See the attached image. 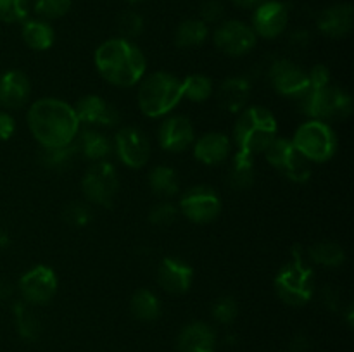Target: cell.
<instances>
[{
    "label": "cell",
    "mask_w": 354,
    "mask_h": 352,
    "mask_svg": "<svg viewBox=\"0 0 354 352\" xmlns=\"http://www.w3.org/2000/svg\"><path fill=\"white\" fill-rule=\"evenodd\" d=\"M290 140L308 161L317 164L330 161L339 147L337 133L332 124L318 119H308L299 124Z\"/></svg>",
    "instance_id": "obj_7"
},
{
    "label": "cell",
    "mask_w": 354,
    "mask_h": 352,
    "mask_svg": "<svg viewBox=\"0 0 354 352\" xmlns=\"http://www.w3.org/2000/svg\"><path fill=\"white\" fill-rule=\"evenodd\" d=\"M59 289V280L50 266L37 264L28 269L17 282L21 300L30 306H47L52 302Z\"/></svg>",
    "instance_id": "obj_11"
},
{
    "label": "cell",
    "mask_w": 354,
    "mask_h": 352,
    "mask_svg": "<svg viewBox=\"0 0 354 352\" xmlns=\"http://www.w3.org/2000/svg\"><path fill=\"white\" fill-rule=\"evenodd\" d=\"M209 37V26L199 17L185 19L178 24L175 31V43L180 48L201 47Z\"/></svg>",
    "instance_id": "obj_29"
},
{
    "label": "cell",
    "mask_w": 354,
    "mask_h": 352,
    "mask_svg": "<svg viewBox=\"0 0 354 352\" xmlns=\"http://www.w3.org/2000/svg\"><path fill=\"white\" fill-rule=\"evenodd\" d=\"M299 102V109L308 119L325 121H344L353 114V97L344 88L335 85L322 86V88H310L304 93Z\"/></svg>",
    "instance_id": "obj_6"
},
{
    "label": "cell",
    "mask_w": 354,
    "mask_h": 352,
    "mask_svg": "<svg viewBox=\"0 0 354 352\" xmlns=\"http://www.w3.org/2000/svg\"><path fill=\"white\" fill-rule=\"evenodd\" d=\"M76 157H78V152H76L75 144L64 145V147H41L40 152L41 166L52 171H66L71 168Z\"/></svg>",
    "instance_id": "obj_33"
},
{
    "label": "cell",
    "mask_w": 354,
    "mask_h": 352,
    "mask_svg": "<svg viewBox=\"0 0 354 352\" xmlns=\"http://www.w3.org/2000/svg\"><path fill=\"white\" fill-rule=\"evenodd\" d=\"M176 349L178 352H214L216 333L211 324L204 323V321H194L182 328Z\"/></svg>",
    "instance_id": "obj_24"
},
{
    "label": "cell",
    "mask_w": 354,
    "mask_h": 352,
    "mask_svg": "<svg viewBox=\"0 0 354 352\" xmlns=\"http://www.w3.org/2000/svg\"><path fill=\"white\" fill-rule=\"evenodd\" d=\"M211 314H213L216 323L228 326V324H232L235 320H237V314H239L237 300L230 295L220 297V299L214 300L213 307H211Z\"/></svg>",
    "instance_id": "obj_38"
},
{
    "label": "cell",
    "mask_w": 354,
    "mask_h": 352,
    "mask_svg": "<svg viewBox=\"0 0 354 352\" xmlns=\"http://www.w3.org/2000/svg\"><path fill=\"white\" fill-rule=\"evenodd\" d=\"M251 81L245 76H230L216 90V102L225 113L239 114L248 107L251 97Z\"/></svg>",
    "instance_id": "obj_22"
},
{
    "label": "cell",
    "mask_w": 354,
    "mask_h": 352,
    "mask_svg": "<svg viewBox=\"0 0 354 352\" xmlns=\"http://www.w3.org/2000/svg\"><path fill=\"white\" fill-rule=\"evenodd\" d=\"M275 292L283 304L290 307H303L311 300L315 293V273L301 248H294L292 261L280 268L275 276Z\"/></svg>",
    "instance_id": "obj_5"
},
{
    "label": "cell",
    "mask_w": 354,
    "mask_h": 352,
    "mask_svg": "<svg viewBox=\"0 0 354 352\" xmlns=\"http://www.w3.org/2000/svg\"><path fill=\"white\" fill-rule=\"evenodd\" d=\"M308 259L324 268H339L346 262V251L332 240H322L308 248Z\"/></svg>",
    "instance_id": "obj_30"
},
{
    "label": "cell",
    "mask_w": 354,
    "mask_h": 352,
    "mask_svg": "<svg viewBox=\"0 0 354 352\" xmlns=\"http://www.w3.org/2000/svg\"><path fill=\"white\" fill-rule=\"evenodd\" d=\"M289 43L292 45L294 48H306L308 45L311 43V35H310V31L308 30H303V28H301V30H296V31H292V33H290V37H289Z\"/></svg>",
    "instance_id": "obj_44"
},
{
    "label": "cell",
    "mask_w": 354,
    "mask_h": 352,
    "mask_svg": "<svg viewBox=\"0 0 354 352\" xmlns=\"http://www.w3.org/2000/svg\"><path fill=\"white\" fill-rule=\"evenodd\" d=\"M28 128L40 147H64L75 141L82 130L75 107L54 97L35 100L26 114Z\"/></svg>",
    "instance_id": "obj_1"
},
{
    "label": "cell",
    "mask_w": 354,
    "mask_h": 352,
    "mask_svg": "<svg viewBox=\"0 0 354 352\" xmlns=\"http://www.w3.org/2000/svg\"><path fill=\"white\" fill-rule=\"evenodd\" d=\"M93 211L88 202H82V200H73V202L66 204L62 209V219L75 228H83L92 221Z\"/></svg>",
    "instance_id": "obj_34"
},
{
    "label": "cell",
    "mask_w": 354,
    "mask_h": 352,
    "mask_svg": "<svg viewBox=\"0 0 354 352\" xmlns=\"http://www.w3.org/2000/svg\"><path fill=\"white\" fill-rule=\"evenodd\" d=\"M30 14V0H0V21L23 23Z\"/></svg>",
    "instance_id": "obj_37"
},
{
    "label": "cell",
    "mask_w": 354,
    "mask_h": 352,
    "mask_svg": "<svg viewBox=\"0 0 354 352\" xmlns=\"http://www.w3.org/2000/svg\"><path fill=\"white\" fill-rule=\"evenodd\" d=\"M237 7H242V9H254L259 3L265 2V0H232Z\"/></svg>",
    "instance_id": "obj_47"
},
{
    "label": "cell",
    "mask_w": 354,
    "mask_h": 352,
    "mask_svg": "<svg viewBox=\"0 0 354 352\" xmlns=\"http://www.w3.org/2000/svg\"><path fill=\"white\" fill-rule=\"evenodd\" d=\"M113 152L127 168L142 169L151 157V141L140 128L123 126L114 135Z\"/></svg>",
    "instance_id": "obj_13"
},
{
    "label": "cell",
    "mask_w": 354,
    "mask_h": 352,
    "mask_svg": "<svg viewBox=\"0 0 354 352\" xmlns=\"http://www.w3.org/2000/svg\"><path fill=\"white\" fill-rule=\"evenodd\" d=\"M14 323H16L17 333L21 338L28 342H33L40 337L41 333V321L35 314L33 306L26 304L24 300H16L12 304Z\"/></svg>",
    "instance_id": "obj_28"
},
{
    "label": "cell",
    "mask_w": 354,
    "mask_h": 352,
    "mask_svg": "<svg viewBox=\"0 0 354 352\" xmlns=\"http://www.w3.org/2000/svg\"><path fill=\"white\" fill-rule=\"evenodd\" d=\"M308 349V338L304 335H296L292 340V351L294 352H303Z\"/></svg>",
    "instance_id": "obj_46"
},
{
    "label": "cell",
    "mask_w": 354,
    "mask_h": 352,
    "mask_svg": "<svg viewBox=\"0 0 354 352\" xmlns=\"http://www.w3.org/2000/svg\"><path fill=\"white\" fill-rule=\"evenodd\" d=\"M354 23V9L351 3H335L320 12L317 28L328 38H344L351 33Z\"/></svg>",
    "instance_id": "obj_21"
},
{
    "label": "cell",
    "mask_w": 354,
    "mask_h": 352,
    "mask_svg": "<svg viewBox=\"0 0 354 352\" xmlns=\"http://www.w3.org/2000/svg\"><path fill=\"white\" fill-rule=\"evenodd\" d=\"M308 72L310 79V88H322V86L330 85V69L324 64H315Z\"/></svg>",
    "instance_id": "obj_41"
},
{
    "label": "cell",
    "mask_w": 354,
    "mask_h": 352,
    "mask_svg": "<svg viewBox=\"0 0 354 352\" xmlns=\"http://www.w3.org/2000/svg\"><path fill=\"white\" fill-rule=\"evenodd\" d=\"M194 157L204 166H220L230 159L232 140L221 131H207L192 144Z\"/></svg>",
    "instance_id": "obj_19"
},
{
    "label": "cell",
    "mask_w": 354,
    "mask_h": 352,
    "mask_svg": "<svg viewBox=\"0 0 354 352\" xmlns=\"http://www.w3.org/2000/svg\"><path fill=\"white\" fill-rule=\"evenodd\" d=\"M118 30L121 38L133 41V38L140 37L144 31V17L135 10H124L118 19Z\"/></svg>",
    "instance_id": "obj_39"
},
{
    "label": "cell",
    "mask_w": 354,
    "mask_h": 352,
    "mask_svg": "<svg viewBox=\"0 0 354 352\" xmlns=\"http://www.w3.org/2000/svg\"><path fill=\"white\" fill-rule=\"evenodd\" d=\"M127 2L130 3V6H137V3H142L144 0H127Z\"/></svg>",
    "instance_id": "obj_49"
},
{
    "label": "cell",
    "mask_w": 354,
    "mask_h": 352,
    "mask_svg": "<svg viewBox=\"0 0 354 352\" xmlns=\"http://www.w3.org/2000/svg\"><path fill=\"white\" fill-rule=\"evenodd\" d=\"M289 24V7L280 0H265L254 7L251 28L256 37L273 40L286 33Z\"/></svg>",
    "instance_id": "obj_16"
},
{
    "label": "cell",
    "mask_w": 354,
    "mask_h": 352,
    "mask_svg": "<svg viewBox=\"0 0 354 352\" xmlns=\"http://www.w3.org/2000/svg\"><path fill=\"white\" fill-rule=\"evenodd\" d=\"M194 269L180 257H165L158 266V283L165 292L173 295L187 293L192 286Z\"/></svg>",
    "instance_id": "obj_18"
},
{
    "label": "cell",
    "mask_w": 354,
    "mask_h": 352,
    "mask_svg": "<svg viewBox=\"0 0 354 352\" xmlns=\"http://www.w3.org/2000/svg\"><path fill=\"white\" fill-rule=\"evenodd\" d=\"M31 95V83L26 72L9 69L0 75V107L3 110L21 109Z\"/></svg>",
    "instance_id": "obj_20"
},
{
    "label": "cell",
    "mask_w": 354,
    "mask_h": 352,
    "mask_svg": "<svg viewBox=\"0 0 354 352\" xmlns=\"http://www.w3.org/2000/svg\"><path fill=\"white\" fill-rule=\"evenodd\" d=\"M268 79L277 93L289 99H301L310 90L308 72L290 59L279 57L270 64Z\"/></svg>",
    "instance_id": "obj_14"
},
{
    "label": "cell",
    "mask_w": 354,
    "mask_h": 352,
    "mask_svg": "<svg viewBox=\"0 0 354 352\" xmlns=\"http://www.w3.org/2000/svg\"><path fill=\"white\" fill-rule=\"evenodd\" d=\"M214 93L213 79L203 72H194L182 79V95L183 99L194 104H203L209 100Z\"/></svg>",
    "instance_id": "obj_32"
},
{
    "label": "cell",
    "mask_w": 354,
    "mask_h": 352,
    "mask_svg": "<svg viewBox=\"0 0 354 352\" xmlns=\"http://www.w3.org/2000/svg\"><path fill=\"white\" fill-rule=\"evenodd\" d=\"M149 188L161 200H171L180 192L178 173L171 166H156L149 173Z\"/></svg>",
    "instance_id": "obj_27"
},
{
    "label": "cell",
    "mask_w": 354,
    "mask_h": 352,
    "mask_svg": "<svg viewBox=\"0 0 354 352\" xmlns=\"http://www.w3.org/2000/svg\"><path fill=\"white\" fill-rule=\"evenodd\" d=\"M196 140V130H194L192 121L182 114L166 117L158 130V141L162 150L180 154L187 148L192 147Z\"/></svg>",
    "instance_id": "obj_17"
},
{
    "label": "cell",
    "mask_w": 354,
    "mask_h": 352,
    "mask_svg": "<svg viewBox=\"0 0 354 352\" xmlns=\"http://www.w3.org/2000/svg\"><path fill=\"white\" fill-rule=\"evenodd\" d=\"M213 43L228 57H244L258 43V37L251 24L239 19L221 21L213 33Z\"/></svg>",
    "instance_id": "obj_12"
},
{
    "label": "cell",
    "mask_w": 354,
    "mask_h": 352,
    "mask_svg": "<svg viewBox=\"0 0 354 352\" xmlns=\"http://www.w3.org/2000/svg\"><path fill=\"white\" fill-rule=\"evenodd\" d=\"M256 182L254 155L237 150L230 159L227 171V183L235 192H244L251 188Z\"/></svg>",
    "instance_id": "obj_25"
},
{
    "label": "cell",
    "mask_w": 354,
    "mask_h": 352,
    "mask_svg": "<svg viewBox=\"0 0 354 352\" xmlns=\"http://www.w3.org/2000/svg\"><path fill=\"white\" fill-rule=\"evenodd\" d=\"M130 309L137 320L151 323V321H156L161 316V300L152 290L138 289L131 295Z\"/></svg>",
    "instance_id": "obj_31"
},
{
    "label": "cell",
    "mask_w": 354,
    "mask_h": 352,
    "mask_svg": "<svg viewBox=\"0 0 354 352\" xmlns=\"http://www.w3.org/2000/svg\"><path fill=\"white\" fill-rule=\"evenodd\" d=\"M182 95V79L168 71H156L144 76L138 83L137 104L147 117H162L171 113Z\"/></svg>",
    "instance_id": "obj_4"
},
{
    "label": "cell",
    "mask_w": 354,
    "mask_h": 352,
    "mask_svg": "<svg viewBox=\"0 0 354 352\" xmlns=\"http://www.w3.org/2000/svg\"><path fill=\"white\" fill-rule=\"evenodd\" d=\"M9 244H10L9 233H7L3 228H0V251H3V248L9 247Z\"/></svg>",
    "instance_id": "obj_48"
},
{
    "label": "cell",
    "mask_w": 354,
    "mask_h": 352,
    "mask_svg": "<svg viewBox=\"0 0 354 352\" xmlns=\"http://www.w3.org/2000/svg\"><path fill=\"white\" fill-rule=\"evenodd\" d=\"M12 293H14V286L10 285L9 282H6V280H0V302L9 300L10 297H12Z\"/></svg>",
    "instance_id": "obj_45"
},
{
    "label": "cell",
    "mask_w": 354,
    "mask_h": 352,
    "mask_svg": "<svg viewBox=\"0 0 354 352\" xmlns=\"http://www.w3.org/2000/svg\"><path fill=\"white\" fill-rule=\"evenodd\" d=\"M322 302L330 311H337L341 307V293L332 285H325L322 289Z\"/></svg>",
    "instance_id": "obj_43"
},
{
    "label": "cell",
    "mask_w": 354,
    "mask_h": 352,
    "mask_svg": "<svg viewBox=\"0 0 354 352\" xmlns=\"http://www.w3.org/2000/svg\"><path fill=\"white\" fill-rule=\"evenodd\" d=\"M178 214V206L175 202H171V200H159L149 211V221L154 226H169V224L175 223Z\"/></svg>",
    "instance_id": "obj_36"
},
{
    "label": "cell",
    "mask_w": 354,
    "mask_h": 352,
    "mask_svg": "<svg viewBox=\"0 0 354 352\" xmlns=\"http://www.w3.org/2000/svg\"><path fill=\"white\" fill-rule=\"evenodd\" d=\"M120 190L116 166L109 161L92 162L82 178V192L86 202L93 206L109 207Z\"/></svg>",
    "instance_id": "obj_8"
},
{
    "label": "cell",
    "mask_w": 354,
    "mask_h": 352,
    "mask_svg": "<svg viewBox=\"0 0 354 352\" xmlns=\"http://www.w3.org/2000/svg\"><path fill=\"white\" fill-rule=\"evenodd\" d=\"M73 107H75L80 124H85L86 128H97V130L116 128L121 121V114L116 106L95 93L83 95Z\"/></svg>",
    "instance_id": "obj_15"
},
{
    "label": "cell",
    "mask_w": 354,
    "mask_h": 352,
    "mask_svg": "<svg viewBox=\"0 0 354 352\" xmlns=\"http://www.w3.org/2000/svg\"><path fill=\"white\" fill-rule=\"evenodd\" d=\"M73 144H75L76 152H78V157L82 155L86 161H107L109 155L113 154V140L106 137L102 130H97V128H83V130H80Z\"/></svg>",
    "instance_id": "obj_23"
},
{
    "label": "cell",
    "mask_w": 354,
    "mask_h": 352,
    "mask_svg": "<svg viewBox=\"0 0 354 352\" xmlns=\"http://www.w3.org/2000/svg\"><path fill=\"white\" fill-rule=\"evenodd\" d=\"M16 119L9 110H0V141H7L16 133Z\"/></svg>",
    "instance_id": "obj_42"
},
{
    "label": "cell",
    "mask_w": 354,
    "mask_h": 352,
    "mask_svg": "<svg viewBox=\"0 0 354 352\" xmlns=\"http://www.w3.org/2000/svg\"><path fill=\"white\" fill-rule=\"evenodd\" d=\"M225 14V7L220 0H204L199 9V19L209 26V24L221 23Z\"/></svg>",
    "instance_id": "obj_40"
},
{
    "label": "cell",
    "mask_w": 354,
    "mask_h": 352,
    "mask_svg": "<svg viewBox=\"0 0 354 352\" xmlns=\"http://www.w3.org/2000/svg\"><path fill=\"white\" fill-rule=\"evenodd\" d=\"M176 206H178L180 214L189 221L196 224H207L220 216L221 197L213 186L199 183L187 188L180 195Z\"/></svg>",
    "instance_id": "obj_10"
},
{
    "label": "cell",
    "mask_w": 354,
    "mask_h": 352,
    "mask_svg": "<svg viewBox=\"0 0 354 352\" xmlns=\"http://www.w3.org/2000/svg\"><path fill=\"white\" fill-rule=\"evenodd\" d=\"M21 37H23L24 43H26L31 50L44 52L48 50V48L54 45L55 31L48 21L37 17V19L23 21Z\"/></svg>",
    "instance_id": "obj_26"
},
{
    "label": "cell",
    "mask_w": 354,
    "mask_h": 352,
    "mask_svg": "<svg viewBox=\"0 0 354 352\" xmlns=\"http://www.w3.org/2000/svg\"><path fill=\"white\" fill-rule=\"evenodd\" d=\"M279 135L275 114L263 106L244 107L234 124V145L245 154H263Z\"/></svg>",
    "instance_id": "obj_3"
},
{
    "label": "cell",
    "mask_w": 354,
    "mask_h": 352,
    "mask_svg": "<svg viewBox=\"0 0 354 352\" xmlns=\"http://www.w3.org/2000/svg\"><path fill=\"white\" fill-rule=\"evenodd\" d=\"M93 62L102 79L118 88L138 85L147 71V59L142 48L121 37L102 41L93 54Z\"/></svg>",
    "instance_id": "obj_2"
},
{
    "label": "cell",
    "mask_w": 354,
    "mask_h": 352,
    "mask_svg": "<svg viewBox=\"0 0 354 352\" xmlns=\"http://www.w3.org/2000/svg\"><path fill=\"white\" fill-rule=\"evenodd\" d=\"M265 157L270 166L282 173L287 179L294 183H306L311 178V162L294 147L290 138H279L266 148Z\"/></svg>",
    "instance_id": "obj_9"
},
{
    "label": "cell",
    "mask_w": 354,
    "mask_h": 352,
    "mask_svg": "<svg viewBox=\"0 0 354 352\" xmlns=\"http://www.w3.org/2000/svg\"><path fill=\"white\" fill-rule=\"evenodd\" d=\"M73 6V0H33V10L40 19L52 21L66 16Z\"/></svg>",
    "instance_id": "obj_35"
}]
</instances>
